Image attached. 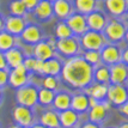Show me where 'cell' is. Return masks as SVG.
I'll return each instance as SVG.
<instances>
[{
    "label": "cell",
    "mask_w": 128,
    "mask_h": 128,
    "mask_svg": "<svg viewBox=\"0 0 128 128\" xmlns=\"http://www.w3.org/2000/svg\"><path fill=\"white\" fill-rule=\"evenodd\" d=\"M4 19H2V17L0 16V31H2L4 30Z\"/></svg>",
    "instance_id": "cell-43"
},
{
    "label": "cell",
    "mask_w": 128,
    "mask_h": 128,
    "mask_svg": "<svg viewBox=\"0 0 128 128\" xmlns=\"http://www.w3.org/2000/svg\"><path fill=\"white\" fill-rule=\"evenodd\" d=\"M40 123L43 124L47 128H60V121H59V112L55 110H48L44 112L40 117Z\"/></svg>",
    "instance_id": "cell-23"
},
{
    "label": "cell",
    "mask_w": 128,
    "mask_h": 128,
    "mask_svg": "<svg viewBox=\"0 0 128 128\" xmlns=\"http://www.w3.org/2000/svg\"><path fill=\"white\" fill-rule=\"evenodd\" d=\"M106 100L112 106H120L127 102V90L123 84H112L108 86Z\"/></svg>",
    "instance_id": "cell-6"
},
{
    "label": "cell",
    "mask_w": 128,
    "mask_h": 128,
    "mask_svg": "<svg viewBox=\"0 0 128 128\" xmlns=\"http://www.w3.org/2000/svg\"><path fill=\"white\" fill-rule=\"evenodd\" d=\"M30 128H47V127H44V126L41 124V123H36V124H31Z\"/></svg>",
    "instance_id": "cell-42"
},
{
    "label": "cell",
    "mask_w": 128,
    "mask_h": 128,
    "mask_svg": "<svg viewBox=\"0 0 128 128\" xmlns=\"http://www.w3.org/2000/svg\"><path fill=\"white\" fill-rule=\"evenodd\" d=\"M117 128H128V124H127V122H124V123H122V124H120Z\"/></svg>",
    "instance_id": "cell-44"
},
{
    "label": "cell",
    "mask_w": 128,
    "mask_h": 128,
    "mask_svg": "<svg viewBox=\"0 0 128 128\" xmlns=\"http://www.w3.org/2000/svg\"><path fill=\"white\" fill-rule=\"evenodd\" d=\"M8 82V72L6 70H0V88L5 86Z\"/></svg>",
    "instance_id": "cell-37"
},
{
    "label": "cell",
    "mask_w": 128,
    "mask_h": 128,
    "mask_svg": "<svg viewBox=\"0 0 128 128\" xmlns=\"http://www.w3.org/2000/svg\"><path fill=\"white\" fill-rule=\"evenodd\" d=\"M26 82H28V71L23 64L12 68V71L8 73V83L12 88L18 89L23 85H25Z\"/></svg>",
    "instance_id": "cell-9"
},
{
    "label": "cell",
    "mask_w": 128,
    "mask_h": 128,
    "mask_svg": "<svg viewBox=\"0 0 128 128\" xmlns=\"http://www.w3.org/2000/svg\"><path fill=\"white\" fill-rule=\"evenodd\" d=\"M4 29L8 34H11L13 36L20 35L24 28L26 26V22L23 17H17V16H8L4 20Z\"/></svg>",
    "instance_id": "cell-12"
},
{
    "label": "cell",
    "mask_w": 128,
    "mask_h": 128,
    "mask_svg": "<svg viewBox=\"0 0 128 128\" xmlns=\"http://www.w3.org/2000/svg\"><path fill=\"white\" fill-rule=\"evenodd\" d=\"M6 67H7V64H6L5 55L2 52H0V70H6Z\"/></svg>",
    "instance_id": "cell-38"
},
{
    "label": "cell",
    "mask_w": 128,
    "mask_h": 128,
    "mask_svg": "<svg viewBox=\"0 0 128 128\" xmlns=\"http://www.w3.org/2000/svg\"><path fill=\"white\" fill-rule=\"evenodd\" d=\"M16 46V37L7 31H0V52L5 53Z\"/></svg>",
    "instance_id": "cell-28"
},
{
    "label": "cell",
    "mask_w": 128,
    "mask_h": 128,
    "mask_svg": "<svg viewBox=\"0 0 128 128\" xmlns=\"http://www.w3.org/2000/svg\"><path fill=\"white\" fill-rule=\"evenodd\" d=\"M104 30V37L106 41L110 42H120L122 40L126 38V34H127V29H126V24H123L120 20H112V22L106 23Z\"/></svg>",
    "instance_id": "cell-4"
},
{
    "label": "cell",
    "mask_w": 128,
    "mask_h": 128,
    "mask_svg": "<svg viewBox=\"0 0 128 128\" xmlns=\"http://www.w3.org/2000/svg\"><path fill=\"white\" fill-rule=\"evenodd\" d=\"M79 41L76 37H67V38L58 40L55 42V49L61 54V55L66 56V58H72L76 56L79 53Z\"/></svg>",
    "instance_id": "cell-5"
},
{
    "label": "cell",
    "mask_w": 128,
    "mask_h": 128,
    "mask_svg": "<svg viewBox=\"0 0 128 128\" xmlns=\"http://www.w3.org/2000/svg\"><path fill=\"white\" fill-rule=\"evenodd\" d=\"M121 49L116 44H106L100 50V61L104 62V65H115L121 61Z\"/></svg>",
    "instance_id": "cell-7"
},
{
    "label": "cell",
    "mask_w": 128,
    "mask_h": 128,
    "mask_svg": "<svg viewBox=\"0 0 128 128\" xmlns=\"http://www.w3.org/2000/svg\"><path fill=\"white\" fill-rule=\"evenodd\" d=\"M10 128H28V127H24V126H19V124H14V126H12Z\"/></svg>",
    "instance_id": "cell-45"
},
{
    "label": "cell",
    "mask_w": 128,
    "mask_h": 128,
    "mask_svg": "<svg viewBox=\"0 0 128 128\" xmlns=\"http://www.w3.org/2000/svg\"><path fill=\"white\" fill-rule=\"evenodd\" d=\"M94 80L97 83L108 85L110 84V72H109V66L106 65H98L97 68L94 71Z\"/></svg>",
    "instance_id": "cell-26"
},
{
    "label": "cell",
    "mask_w": 128,
    "mask_h": 128,
    "mask_svg": "<svg viewBox=\"0 0 128 128\" xmlns=\"http://www.w3.org/2000/svg\"><path fill=\"white\" fill-rule=\"evenodd\" d=\"M35 64H36V58H34V56H29L25 60H23V65L26 68V71H34Z\"/></svg>",
    "instance_id": "cell-35"
},
{
    "label": "cell",
    "mask_w": 128,
    "mask_h": 128,
    "mask_svg": "<svg viewBox=\"0 0 128 128\" xmlns=\"http://www.w3.org/2000/svg\"><path fill=\"white\" fill-rule=\"evenodd\" d=\"M12 116H13V120L16 121V123L19 126H24V127L29 128L34 122V114L31 112V109L28 106L18 104L13 109Z\"/></svg>",
    "instance_id": "cell-8"
},
{
    "label": "cell",
    "mask_w": 128,
    "mask_h": 128,
    "mask_svg": "<svg viewBox=\"0 0 128 128\" xmlns=\"http://www.w3.org/2000/svg\"><path fill=\"white\" fill-rule=\"evenodd\" d=\"M34 58H36L38 60H42V61H46L48 59L54 58V49L47 42L40 41L38 43L35 44V48H34Z\"/></svg>",
    "instance_id": "cell-18"
},
{
    "label": "cell",
    "mask_w": 128,
    "mask_h": 128,
    "mask_svg": "<svg viewBox=\"0 0 128 128\" xmlns=\"http://www.w3.org/2000/svg\"><path fill=\"white\" fill-rule=\"evenodd\" d=\"M61 73L64 82L74 89H85L94 82V67L80 56L68 58Z\"/></svg>",
    "instance_id": "cell-1"
},
{
    "label": "cell",
    "mask_w": 128,
    "mask_h": 128,
    "mask_svg": "<svg viewBox=\"0 0 128 128\" xmlns=\"http://www.w3.org/2000/svg\"><path fill=\"white\" fill-rule=\"evenodd\" d=\"M108 12L116 17H121L127 11V0H106Z\"/></svg>",
    "instance_id": "cell-21"
},
{
    "label": "cell",
    "mask_w": 128,
    "mask_h": 128,
    "mask_svg": "<svg viewBox=\"0 0 128 128\" xmlns=\"http://www.w3.org/2000/svg\"><path fill=\"white\" fill-rule=\"evenodd\" d=\"M74 5L78 13L89 14L90 12L95 11L96 0H74Z\"/></svg>",
    "instance_id": "cell-29"
},
{
    "label": "cell",
    "mask_w": 128,
    "mask_h": 128,
    "mask_svg": "<svg viewBox=\"0 0 128 128\" xmlns=\"http://www.w3.org/2000/svg\"><path fill=\"white\" fill-rule=\"evenodd\" d=\"M54 96H55V94L53 90H48L43 88L37 92V102H40L42 106H49L53 103Z\"/></svg>",
    "instance_id": "cell-30"
},
{
    "label": "cell",
    "mask_w": 128,
    "mask_h": 128,
    "mask_svg": "<svg viewBox=\"0 0 128 128\" xmlns=\"http://www.w3.org/2000/svg\"><path fill=\"white\" fill-rule=\"evenodd\" d=\"M53 5V13L60 19H66L73 13V7L70 0H54Z\"/></svg>",
    "instance_id": "cell-15"
},
{
    "label": "cell",
    "mask_w": 128,
    "mask_h": 128,
    "mask_svg": "<svg viewBox=\"0 0 128 128\" xmlns=\"http://www.w3.org/2000/svg\"><path fill=\"white\" fill-rule=\"evenodd\" d=\"M37 89L32 85H23L20 88H18L16 94L17 102L19 106H24L28 108H32L37 103Z\"/></svg>",
    "instance_id": "cell-3"
},
{
    "label": "cell",
    "mask_w": 128,
    "mask_h": 128,
    "mask_svg": "<svg viewBox=\"0 0 128 128\" xmlns=\"http://www.w3.org/2000/svg\"><path fill=\"white\" fill-rule=\"evenodd\" d=\"M79 120L78 112L72 110L71 108L62 110L59 112V121H60V126L64 128H73Z\"/></svg>",
    "instance_id": "cell-19"
},
{
    "label": "cell",
    "mask_w": 128,
    "mask_h": 128,
    "mask_svg": "<svg viewBox=\"0 0 128 128\" xmlns=\"http://www.w3.org/2000/svg\"><path fill=\"white\" fill-rule=\"evenodd\" d=\"M66 24L76 35H83L85 31H88L86 18L82 13H72L68 18H66Z\"/></svg>",
    "instance_id": "cell-10"
},
{
    "label": "cell",
    "mask_w": 128,
    "mask_h": 128,
    "mask_svg": "<svg viewBox=\"0 0 128 128\" xmlns=\"http://www.w3.org/2000/svg\"><path fill=\"white\" fill-rule=\"evenodd\" d=\"M110 72V83L112 84H123L127 80V65L123 62H117L115 65L109 66Z\"/></svg>",
    "instance_id": "cell-13"
},
{
    "label": "cell",
    "mask_w": 128,
    "mask_h": 128,
    "mask_svg": "<svg viewBox=\"0 0 128 128\" xmlns=\"http://www.w3.org/2000/svg\"><path fill=\"white\" fill-rule=\"evenodd\" d=\"M82 128H100V124H98V123L90 121V122L84 123L83 126H82Z\"/></svg>",
    "instance_id": "cell-39"
},
{
    "label": "cell",
    "mask_w": 128,
    "mask_h": 128,
    "mask_svg": "<svg viewBox=\"0 0 128 128\" xmlns=\"http://www.w3.org/2000/svg\"><path fill=\"white\" fill-rule=\"evenodd\" d=\"M80 44L85 50H100L106 44V40L102 32L88 30L82 35Z\"/></svg>",
    "instance_id": "cell-2"
},
{
    "label": "cell",
    "mask_w": 128,
    "mask_h": 128,
    "mask_svg": "<svg viewBox=\"0 0 128 128\" xmlns=\"http://www.w3.org/2000/svg\"><path fill=\"white\" fill-rule=\"evenodd\" d=\"M83 59L88 62L89 65H91L92 67L98 66L100 64V50H86L84 53Z\"/></svg>",
    "instance_id": "cell-31"
},
{
    "label": "cell",
    "mask_w": 128,
    "mask_h": 128,
    "mask_svg": "<svg viewBox=\"0 0 128 128\" xmlns=\"http://www.w3.org/2000/svg\"><path fill=\"white\" fill-rule=\"evenodd\" d=\"M35 17L41 20V22H46L50 19L53 17V5L50 1H47V0H40L38 4L36 5V7L32 10Z\"/></svg>",
    "instance_id": "cell-16"
},
{
    "label": "cell",
    "mask_w": 128,
    "mask_h": 128,
    "mask_svg": "<svg viewBox=\"0 0 128 128\" xmlns=\"http://www.w3.org/2000/svg\"><path fill=\"white\" fill-rule=\"evenodd\" d=\"M4 55H5L7 66L12 67V68H14L16 66L23 64V60H24L23 53L18 49V48H16V47H13V48H11V49L6 50Z\"/></svg>",
    "instance_id": "cell-24"
},
{
    "label": "cell",
    "mask_w": 128,
    "mask_h": 128,
    "mask_svg": "<svg viewBox=\"0 0 128 128\" xmlns=\"http://www.w3.org/2000/svg\"><path fill=\"white\" fill-rule=\"evenodd\" d=\"M118 110L122 112L124 116H127V102H126V103H123L122 106H118Z\"/></svg>",
    "instance_id": "cell-40"
},
{
    "label": "cell",
    "mask_w": 128,
    "mask_h": 128,
    "mask_svg": "<svg viewBox=\"0 0 128 128\" xmlns=\"http://www.w3.org/2000/svg\"><path fill=\"white\" fill-rule=\"evenodd\" d=\"M10 12H11L12 16L24 17L28 11H26L25 6L23 5V2L20 0H13L10 4Z\"/></svg>",
    "instance_id": "cell-32"
},
{
    "label": "cell",
    "mask_w": 128,
    "mask_h": 128,
    "mask_svg": "<svg viewBox=\"0 0 128 128\" xmlns=\"http://www.w3.org/2000/svg\"><path fill=\"white\" fill-rule=\"evenodd\" d=\"M97 103H100V102H98V100H96L95 98H92V97H89V106H90V108L95 106Z\"/></svg>",
    "instance_id": "cell-41"
},
{
    "label": "cell",
    "mask_w": 128,
    "mask_h": 128,
    "mask_svg": "<svg viewBox=\"0 0 128 128\" xmlns=\"http://www.w3.org/2000/svg\"><path fill=\"white\" fill-rule=\"evenodd\" d=\"M0 98H1V94H0Z\"/></svg>",
    "instance_id": "cell-47"
},
{
    "label": "cell",
    "mask_w": 128,
    "mask_h": 128,
    "mask_svg": "<svg viewBox=\"0 0 128 128\" xmlns=\"http://www.w3.org/2000/svg\"><path fill=\"white\" fill-rule=\"evenodd\" d=\"M47 1H50V2H53V1H54V0H47Z\"/></svg>",
    "instance_id": "cell-46"
},
{
    "label": "cell",
    "mask_w": 128,
    "mask_h": 128,
    "mask_svg": "<svg viewBox=\"0 0 128 128\" xmlns=\"http://www.w3.org/2000/svg\"><path fill=\"white\" fill-rule=\"evenodd\" d=\"M71 97L72 96L67 92H59L54 96V100H53V106L55 108V110L62 112V110H66L70 109L71 106Z\"/></svg>",
    "instance_id": "cell-25"
},
{
    "label": "cell",
    "mask_w": 128,
    "mask_h": 128,
    "mask_svg": "<svg viewBox=\"0 0 128 128\" xmlns=\"http://www.w3.org/2000/svg\"><path fill=\"white\" fill-rule=\"evenodd\" d=\"M20 38L29 44H36L40 41H42V31L37 25L30 24L24 28L20 34Z\"/></svg>",
    "instance_id": "cell-14"
},
{
    "label": "cell",
    "mask_w": 128,
    "mask_h": 128,
    "mask_svg": "<svg viewBox=\"0 0 128 128\" xmlns=\"http://www.w3.org/2000/svg\"><path fill=\"white\" fill-rule=\"evenodd\" d=\"M76 112H85L89 109V96L85 94H77L71 97V106Z\"/></svg>",
    "instance_id": "cell-20"
},
{
    "label": "cell",
    "mask_w": 128,
    "mask_h": 128,
    "mask_svg": "<svg viewBox=\"0 0 128 128\" xmlns=\"http://www.w3.org/2000/svg\"><path fill=\"white\" fill-rule=\"evenodd\" d=\"M106 116V108L103 106V103L100 102L97 103L95 106L91 108V110L89 112V118L90 121L92 122H96V123H100L102 122Z\"/></svg>",
    "instance_id": "cell-27"
},
{
    "label": "cell",
    "mask_w": 128,
    "mask_h": 128,
    "mask_svg": "<svg viewBox=\"0 0 128 128\" xmlns=\"http://www.w3.org/2000/svg\"><path fill=\"white\" fill-rule=\"evenodd\" d=\"M86 18V24H88V29L94 30V31H98L102 32L103 29L106 25V18L103 12L100 11H92L90 12Z\"/></svg>",
    "instance_id": "cell-11"
},
{
    "label": "cell",
    "mask_w": 128,
    "mask_h": 128,
    "mask_svg": "<svg viewBox=\"0 0 128 128\" xmlns=\"http://www.w3.org/2000/svg\"><path fill=\"white\" fill-rule=\"evenodd\" d=\"M20 1L23 2V5L25 6L26 11H32L36 7V5L38 4L40 0H20Z\"/></svg>",
    "instance_id": "cell-36"
},
{
    "label": "cell",
    "mask_w": 128,
    "mask_h": 128,
    "mask_svg": "<svg viewBox=\"0 0 128 128\" xmlns=\"http://www.w3.org/2000/svg\"><path fill=\"white\" fill-rule=\"evenodd\" d=\"M55 35L58 37V40H61V38H67V37L73 36V32L71 31V29L68 28L66 22H60L56 25Z\"/></svg>",
    "instance_id": "cell-33"
},
{
    "label": "cell",
    "mask_w": 128,
    "mask_h": 128,
    "mask_svg": "<svg viewBox=\"0 0 128 128\" xmlns=\"http://www.w3.org/2000/svg\"><path fill=\"white\" fill-rule=\"evenodd\" d=\"M61 68L62 65L61 62L59 61L56 58H52V59H48L43 61V66H42V70H41V74H44V76H58L61 73Z\"/></svg>",
    "instance_id": "cell-22"
},
{
    "label": "cell",
    "mask_w": 128,
    "mask_h": 128,
    "mask_svg": "<svg viewBox=\"0 0 128 128\" xmlns=\"http://www.w3.org/2000/svg\"><path fill=\"white\" fill-rule=\"evenodd\" d=\"M85 95H89V97L95 98L98 102H103L106 100V91H108V85L104 84H90L88 88H85Z\"/></svg>",
    "instance_id": "cell-17"
},
{
    "label": "cell",
    "mask_w": 128,
    "mask_h": 128,
    "mask_svg": "<svg viewBox=\"0 0 128 128\" xmlns=\"http://www.w3.org/2000/svg\"><path fill=\"white\" fill-rule=\"evenodd\" d=\"M43 88L55 91L58 89V79L54 76H46L43 79Z\"/></svg>",
    "instance_id": "cell-34"
}]
</instances>
